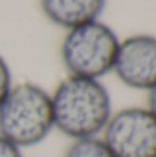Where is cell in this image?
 Wrapping results in <instances>:
<instances>
[{
  "label": "cell",
  "instance_id": "obj_1",
  "mask_svg": "<svg viewBox=\"0 0 156 157\" xmlns=\"http://www.w3.org/2000/svg\"><path fill=\"white\" fill-rule=\"evenodd\" d=\"M53 126L72 141L99 137L112 117V99L97 78L68 77L51 93Z\"/></svg>",
  "mask_w": 156,
  "mask_h": 157
},
{
  "label": "cell",
  "instance_id": "obj_2",
  "mask_svg": "<svg viewBox=\"0 0 156 157\" xmlns=\"http://www.w3.org/2000/svg\"><path fill=\"white\" fill-rule=\"evenodd\" d=\"M53 130L51 95L31 82L13 86L0 104V135L24 150L40 144Z\"/></svg>",
  "mask_w": 156,
  "mask_h": 157
},
{
  "label": "cell",
  "instance_id": "obj_3",
  "mask_svg": "<svg viewBox=\"0 0 156 157\" xmlns=\"http://www.w3.org/2000/svg\"><path fill=\"white\" fill-rule=\"evenodd\" d=\"M119 39L101 20L68 29L61 44V59L70 77L99 78L114 70Z\"/></svg>",
  "mask_w": 156,
  "mask_h": 157
},
{
  "label": "cell",
  "instance_id": "obj_4",
  "mask_svg": "<svg viewBox=\"0 0 156 157\" xmlns=\"http://www.w3.org/2000/svg\"><path fill=\"white\" fill-rule=\"evenodd\" d=\"M101 139L116 157H156V117L145 108H123L109 121Z\"/></svg>",
  "mask_w": 156,
  "mask_h": 157
},
{
  "label": "cell",
  "instance_id": "obj_5",
  "mask_svg": "<svg viewBox=\"0 0 156 157\" xmlns=\"http://www.w3.org/2000/svg\"><path fill=\"white\" fill-rule=\"evenodd\" d=\"M112 71L125 86L151 91L156 86V37L138 33L119 40Z\"/></svg>",
  "mask_w": 156,
  "mask_h": 157
},
{
  "label": "cell",
  "instance_id": "obj_6",
  "mask_svg": "<svg viewBox=\"0 0 156 157\" xmlns=\"http://www.w3.org/2000/svg\"><path fill=\"white\" fill-rule=\"evenodd\" d=\"M39 4L44 17L66 31L99 20L107 7V0H39Z\"/></svg>",
  "mask_w": 156,
  "mask_h": 157
},
{
  "label": "cell",
  "instance_id": "obj_7",
  "mask_svg": "<svg viewBox=\"0 0 156 157\" xmlns=\"http://www.w3.org/2000/svg\"><path fill=\"white\" fill-rule=\"evenodd\" d=\"M64 157H116V155L99 135V137L72 141V144L64 152Z\"/></svg>",
  "mask_w": 156,
  "mask_h": 157
},
{
  "label": "cell",
  "instance_id": "obj_8",
  "mask_svg": "<svg viewBox=\"0 0 156 157\" xmlns=\"http://www.w3.org/2000/svg\"><path fill=\"white\" fill-rule=\"evenodd\" d=\"M13 88V82H11V70L6 62V59L0 55V104L2 101L6 99V95L9 93V90Z\"/></svg>",
  "mask_w": 156,
  "mask_h": 157
},
{
  "label": "cell",
  "instance_id": "obj_9",
  "mask_svg": "<svg viewBox=\"0 0 156 157\" xmlns=\"http://www.w3.org/2000/svg\"><path fill=\"white\" fill-rule=\"evenodd\" d=\"M0 157H24L22 150L0 135Z\"/></svg>",
  "mask_w": 156,
  "mask_h": 157
},
{
  "label": "cell",
  "instance_id": "obj_10",
  "mask_svg": "<svg viewBox=\"0 0 156 157\" xmlns=\"http://www.w3.org/2000/svg\"><path fill=\"white\" fill-rule=\"evenodd\" d=\"M147 110L156 117V86L151 91H147Z\"/></svg>",
  "mask_w": 156,
  "mask_h": 157
}]
</instances>
